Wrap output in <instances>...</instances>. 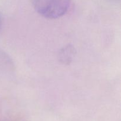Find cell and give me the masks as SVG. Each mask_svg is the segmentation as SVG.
Returning a JSON list of instances; mask_svg holds the SVG:
<instances>
[{"label": "cell", "mask_w": 121, "mask_h": 121, "mask_svg": "<svg viewBox=\"0 0 121 121\" xmlns=\"http://www.w3.org/2000/svg\"><path fill=\"white\" fill-rule=\"evenodd\" d=\"M35 10L43 17L56 19L68 11L70 0H32Z\"/></svg>", "instance_id": "obj_1"}]
</instances>
